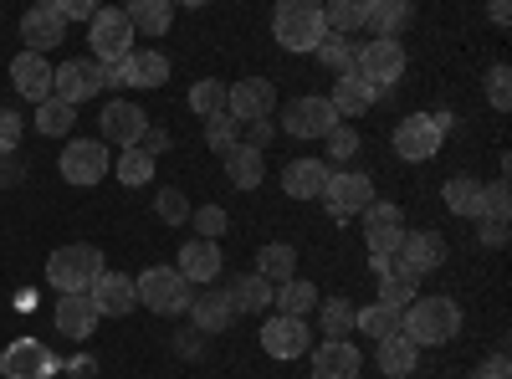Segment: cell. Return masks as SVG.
I'll use <instances>...</instances> for the list:
<instances>
[{
	"mask_svg": "<svg viewBox=\"0 0 512 379\" xmlns=\"http://www.w3.org/2000/svg\"><path fill=\"white\" fill-rule=\"evenodd\" d=\"M72 123H77V108H72V103H62V98L36 103V129L47 134V139H62V134H72Z\"/></svg>",
	"mask_w": 512,
	"mask_h": 379,
	"instance_id": "obj_37",
	"label": "cell"
},
{
	"mask_svg": "<svg viewBox=\"0 0 512 379\" xmlns=\"http://www.w3.org/2000/svg\"><path fill=\"white\" fill-rule=\"evenodd\" d=\"M441 200H446L451 216H466V221H482V216H487V205H482V180H472V175H451L446 190H441Z\"/></svg>",
	"mask_w": 512,
	"mask_h": 379,
	"instance_id": "obj_26",
	"label": "cell"
},
{
	"mask_svg": "<svg viewBox=\"0 0 512 379\" xmlns=\"http://www.w3.org/2000/svg\"><path fill=\"white\" fill-rule=\"evenodd\" d=\"M313 379H359V349L344 344H323L313 354Z\"/></svg>",
	"mask_w": 512,
	"mask_h": 379,
	"instance_id": "obj_27",
	"label": "cell"
},
{
	"mask_svg": "<svg viewBox=\"0 0 512 379\" xmlns=\"http://www.w3.org/2000/svg\"><path fill=\"white\" fill-rule=\"evenodd\" d=\"M272 36L287 52H318V41L328 36L323 6H313V0H282L277 16H272Z\"/></svg>",
	"mask_w": 512,
	"mask_h": 379,
	"instance_id": "obj_3",
	"label": "cell"
},
{
	"mask_svg": "<svg viewBox=\"0 0 512 379\" xmlns=\"http://www.w3.org/2000/svg\"><path fill=\"white\" fill-rule=\"evenodd\" d=\"M108 72H113V82H128V88H164L169 82V57L164 52H128Z\"/></svg>",
	"mask_w": 512,
	"mask_h": 379,
	"instance_id": "obj_20",
	"label": "cell"
},
{
	"mask_svg": "<svg viewBox=\"0 0 512 379\" xmlns=\"http://www.w3.org/2000/svg\"><path fill=\"white\" fill-rule=\"evenodd\" d=\"M410 21V6L405 0H369L364 6V26L374 31V41H395Z\"/></svg>",
	"mask_w": 512,
	"mask_h": 379,
	"instance_id": "obj_28",
	"label": "cell"
},
{
	"mask_svg": "<svg viewBox=\"0 0 512 379\" xmlns=\"http://www.w3.org/2000/svg\"><path fill=\"white\" fill-rule=\"evenodd\" d=\"M195 231H200V241H216L226 231V210L221 205H200L195 210Z\"/></svg>",
	"mask_w": 512,
	"mask_h": 379,
	"instance_id": "obj_48",
	"label": "cell"
},
{
	"mask_svg": "<svg viewBox=\"0 0 512 379\" xmlns=\"http://www.w3.org/2000/svg\"><path fill=\"white\" fill-rule=\"evenodd\" d=\"M323 144H328V159H323V164H344V159L359 154V129H354V123H338Z\"/></svg>",
	"mask_w": 512,
	"mask_h": 379,
	"instance_id": "obj_45",
	"label": "cell"
},
{
	"mask_svg": "<svg viewBox=\"0 0 512 379\" xmlns=\"http://www.w3.org/2000/svg\"><path fill=\"white\" fill-rule=\"evenodd\" d=\"M262 349L272 354V359H303L308 349H313V328H308V318H267L262 323Z\"/></svg>",
	"mask_w": 512,
	"mask_h": 379,
	"instance_id": "obj_15",
	"label": "cell"
},
{
	"mask_svg": "<svg viewBox=\"0 0 512 379\" xmlns=\"http://www.w3.org/2000/svg\"><path fill=\"white\" fill-rule=\"evenodd\" d=\"M226 292H231V308H236V313H262V308H272V292H277V287H272L267 277L246 272V277H236Z\"/></svg>",
	"mask_w": 512,
	"mask_h": 379,
	"instance_id": "obj_34",
	"label": "cell"
},
{
	"mask_svg": "<svg viewBox=\"0 0 512 379\" xmlns=\"http://www.w3.org/2000/svg\"><path fill=\"white\" fill-rule=\"evenodd\" d=\"M123 16H128V26H134V36L139 31L144 36H164L169 21H175V6H169V0H134V6H123Z\"/></svg>",
	"mask_w": 512,
	"mask_h": 379,
	"instance_id": "obj_32",
	"label": "cell"
},
{
	"mask_svg": "<svg viewBox=\"0 0 512 379\" xmlns=\"http://www.w3.org/2000/svg\"><path fill=\"white\" fill-rule=\"evenodd\" d=\"M379 303H384V308H395V313H405V308L415 303V277H405L400 267H395V272H384V277H379Z\"/></svg>",
	"mask_w": 512,
	"mask_h": 379,
	"instance_id": "obj_42",
	"label": "cell"
},
{
	"mask_svg": "<svg viewBox=\"0 0 512 379\" xmlns=\"http://www.w3.org/2000/svg\"><path fill=\"white\" fill-rule=\"evenodd\" d=\"M446 129H451V118H446V113H410V118L395 123V154L410 159V164L436 159L441 144H446Z\"/></svg>",
	"mask_w": 512,
	"mask_h": 379,
	"instance_id": "obj_5",
	"label": "cell"
},
{
	"mask_svg": "<svg viewBox=\"0 0 512 379\" xmlns=\"http://www.w3.org/2000/svg\"><path fill=\"white\" fill-rule=\"evenodd\" d=\"M482 205H487V216H507V210H512V190H507V180L482 185Z\"/></svg>",
	"mask_w": 512,
	"mask_h": 379,
	"instance_id": "obj_50",
	"label": "cell"
},
{
	"mask_svg": "<svg viewBox=\"0 0 512 379\" xmlns=\"http://www.w3.org/2000/svg\"><path fill=\"white\" fill-rule=\"evenodd\" d=\"M0 374L6 379H47V374H57V359H52L47 344L16 339V344H6V354H0Z\"/></svg>",
	"mask_w": 512,
	"mask_h": 379,
	"instance_id": "obj_17",
	"label": "cell"
},
{
	"mask_svg": "<svg viewBox=\"0 0 512 379\" xmlns=\"http://www.w3.org/2000/svg\"><path fill=\"white\" fill-rule=\"evenodd\" d=\"M400 236H405L400 205H390V200H374V205L364 210V241H369V257H390V262H395Z\"/></svg>",
	"mask_w": 512,
	"mask_h": 379,
	"instance_id": "obj_13",
	"label": "cell"
},
{
	"mask_svg": "<svg viewBox=\"0 0 512 379\" xmlns=\"http://www.w3.org/2000/svg\"><path fill=\"white\" fill-rule=\"evenodd\" d=\"M21 36H26V52H52V47H62L67 41V21H62V11L57 6H31L26 16H21Z\"/></svg>",
	"mask_w": 512,
	"mask_h": 379,
	"instance_id": "obj_19",
	"label": "cell"
},
{
	"mask_svg": "<svg viewBox=\"0 0 512 379\" xmlns=\"http://www.w3.org/2000/svg\"><path fill=\"white\" fill-rule=\"evenodd\" d=\"M256 277H267L272 287L292 282V277H297V251H292L287 241H272V246H262V251H256Z\"/></svg>",
	"mask_w": 512,
	"mask_h": 379,
	"instance_id": "obj_33",
	"label": "cell"
},
{
	"mask_svg": "<svg viewBox=\"0 0 512 379\" xmlns=\"http://www.w3.org/2000/svg\"><path fill=\"white\" fill-rule=\"evenodd\" d=\"M154 210H159V221H164V226L190 221V200H185L180 190H159V195H154Z\"/></svg>",
	"mask_w": 512,
	"mask_h": 379,
	"instance_id": "obj_46",
	"label": "cell"
},
{
	"mask_svg": "<svg viewBox=\"0 0 512 379\" xmlns=\"http://www.w3.org/2000/svg\"><path fill=\"white\" fill-rule=\"evenodd\" d=\"M57 328L67 333V339H88V333L98 328V308L88 303V292H77V298H62L57 303Z\"/></svg>",
	"mask_w": 512,
	"mask_h": 379,
	"instance_id": "obj_30",
	"label": "cell"
},
{
	"mask_svg": "<svg viewBox=\"0 0 512 379\" xmlns=\"http://www.w3.org/2000/svg\"><path fill=\"white\" fill-rule=\"evenodd\" d=\"M328 164L323 159H292L287 170H282V190L292 195V200H318L323 195V185H328Z\"/></svg>",
	"mask_w": 512,
	"mask_h": 379,
	"instance_id": "obj_24",
	"label": "cell"
},
{
	"mask_svg": "<svg viewBox=\"0 0 512 379\" xmlns=\"http://www.w3.org/2000/svg\"><path fill=\"white\" fill-rule=\"evenodd\" d=\"M21 180V159L16 154H0V185H16Z\"/></svg>",
	"mask_w": 512,
	"mask_h": 379,
	"instance_id": "obj_55",
	"label": "cell"
},
{
	"mask_svg": "<svg viewBox=\"0 0 512 379\" xmlns=\"http://www.w3.org/2000/svg\"><path fill=\"white\" fill-rule=\"evenodd\" d=\"M354 52H359V41H349V36H333V31L318 41V62H323L328 72H338V77L354 72Z\"/></svg>",
	"mask_w": 512,
	"mask_h": 379,
	"instance_id": "obj_38",
	"label": "cell"
},
{
	"mask_svg": "<svg viewBox=\"0 0 512 379\" xmlns=\"http://www.w3.org/2000/svg\"><path fill=\"white\" fill-rule=\"evenodd\" d=\"M492 21H497V26H507V21H512V11H507V0H492Z\"/></svg>",
	"mask_w": 512,
	"mask_h": 379,
	"instance_id": "obj_57",
	"label": "cell"
},
{
	"mask_svg": "<svg viewBox=\"0 0 512 379\" xmlns=\"http://www.w3.org/2000/svg\"><path fill=\"white\" fill-rule=\"evenodd\" d=\"M52 72H57V67H47V57H36V52H21V57L11 62L16 93L31 98V103H47V98H52Z\"/></svg>",
	"mask_w": 512,
	"mask_h": 379,
	"instance_id": "obj_21",
	"label": "cell"
},
{
	"mask_svg": "<svg viewBox=\"0 0 512 379\" xmlns=\"http://www.w3.org/2000/svg\"><path fill=\"white\" fill-rule=\"evenodd\" d=\"M108 144L103 139H72L67 149H62V159H57V170H62V180L67 185H98L103 175H108Z\"/></svg>",
	"mask_w": 512,
	"mask_h": 379,
	"instance_id": "obj_10",
	"label": "cell"
},
{
	"mask_svg": "<svg viewBox=\"0 0 512 379\" xmlns=\"http://www.w3.org/2000/svg\"><path fill=\"white\" fill-rule=\"evenodd\" d=\"M57 11H62V21H93L98 16L93 0H57Z\"/></svg>",
	"mask_w": 512,
	"mask_h": 379,
	"instance_id": "obj_52",
	"label": "cell"
},
{
	"mask_svg": "<svg viewBox=\"0 0 512 379\" xmlns=\"http://www.w3.org/2000/svg\"><path fill=\"white\" fill-rule=\"evenodd\" d=\"M354 318H359V308H354L349 298H328V303L318 308V328L328 333V344H344L349 333H354Z\"/></svg>",
	"mask_w": 512,
	"mask_h": 379,
	"instance_id": "obj_36",
	"label": "cell"
},
{
	"mask_svg": "<svg viewBox=\"0 0 512 379\" xmlns=\"http://www.w3.org/2000/svg\"><path fill=\"white\" fill-rule=\"evenodd\" d=\"M103 272V251L98 246H57L47 257V282L62 292V298H77V292H88Z\"/></svg>",
	"mask_w": 512,
	"mask_h": 379,
	"instance_id": "obj_2",
	"label": "cell"
},
{
	"mask_svg": "<svg viewBox=\"0 0 512 379\" xmlns=\"http://www.w3.org/2000/svg\"><path fill=\"white\" fill-rule=\"evenodd\" d=\"M236 134H241V123H236L231 113H216V118H205V144H210V149H216L221 159H226V154H231V149L241 144Z\"/></svg>",
	"mask_w": 512,
	"mask_h": 379,
	"instance_id": "obj_44",
	"label": "cell"
},
{
	"mask_svg": "<svg viewBox=\"0 0 512 379\" xmlns=\"http://www.w3.org/2000/svg\"><path fill=\"white\" fill-rule=\"evenodd\" d=\"M472 379H512V364H507V354H492L487 364H477V374Z\"/></svg>",
	"mask_w": 512,
	"mask_h": 379,
	"instance_id": "obj_53",
	"label": "cell"
},
{
	"mask_svg": "<svg viewBox=\"0 0 512 379\" xmlns=\"http://www.w3.org/2000/svg\"><path fill=\"white\" fill-rule=\"evenodd\" d=\"M88 41H93V62L98 67H118L128 52H134V26H128V16L123 11H103L98 6V16L88 21Z\"/></svg>",
	"mask_w": 512,
	"mask_h": 379,
	"instance_id": "obj_8",
	"label": "cell"
},
{
	"mask_svg": "<svg viewBox=\"0 0 512 379\" xmlns=\"http://www.w3.org/2000/svg\"><path fill=\"white\" fill-rule=\"evenodd\" d=\"M113 82V72L108 67H98L93 57H72V62H62L57 72H52V98H62V103H88V98H98L103 88Z\"/></svg>",
	"mask_w": 512,
	"mask_h": 379,
	"instance_id": "obj_7",
	"label": "cell"
},
{
	"mask_svg": "<svg viewBox=\"0 0 512 379\" xmlns=\"http://www.w3.org/2000/svg\"><path fill=\"white\" fill-rule=\"evenodd\" d=\"M98 129H103V144L139 149V139L149 134V113H144L139 103H108L103 118H98Z\"/></svg>",
	"mask_w": 512,
	"mask_h": 379,
	"instance_id": "obj_16",
	"label": "cell"
},
{
	"mask_svg": "<svg viewBox=\"0 0 512 379\" xmlns=\"http://www.w3.org/2000/svg\"><path fill=\"white\" fill-rule=\"evenodd\" d=\"M190 108H195V113H205V118L226 113V82H221V77L195 82V88H190Z\"/></svg>",
	"mask_w": 512,
	"mask_h": 379,
	"instance_id": "obj_43",
	"label": "cell"
},
{
	"mask_svg": "<svg viewBox=\"0 0 512 379\" xmlns=\"http://www.w3.org/2000/svg\"><path fill=\"white\" fill-rule=\"evenodd\" d=\"M226 175H231V185H236V190H256V185L267 180V159H262V149L236 144V149L226 154Z\"/></svg>",
	"mask_w": 512,
	"mask_h": 379,
	"instance_id": "obj_29",
	"label": "cell"
},
{
	"mask_svg": "<svg viewBox=\"0 0 512 379\" xmlns=\"http://www.w3.org/2000/svg\"><path fill=\"white\" fill-rule=\"evenodd\" d=\"M354 328L369 333V339L379 344V339H390V333H400V313H395V308H384V303H374V308H359Z\"/></svg>",
	"mask_w": 512,
	"mask_h": 379,
	"instance_id": "obj_41",
	"label": "cell"
},
{
	"mask_svg": "<svg viewBox=\"0 0 512 379\" xmlns=\"http://www.w3.org/2000/svg\"><path fill=\"white\" fill-rule=\"evenodd\" d=\"M134 298L149 308V313H159V318H175V313H190V282L175 272V267H149V272H139L134 277Z\"/></svg>",
	"mask_w": 512,
	"mask_h": 379,
	"instance_id": "obj_4",
	"label": "cell"
},
{
	"mask_svg": "<svg viewBox=\"0 0 512 379\" xmlns=\"http://www.w3.org/2000/svg\"><path fill=\"white\" fill-rule=\"evenodd\" d=\"M267 139H272V123H267V118H262V123H251L246 144H251V149H267Z\"/></svg>",
	"mask_w": 512,
	"mask_h": 379,
	"instance_id": "obj_56",
	"label": "cell"
},
{
	"mask_svg": "<svg viewBox=\"0 0 512 379\" xmlns=\"http://www.w3.org/2000/svg\"><path fill=\"white\" fill-rule=\"evenodd\" d=\"M354 72L369 82L374 93L395 88L400 72H405V47H400V41H364V47L354 52Z\"/></svg>",
	"mask_w": 512,
	"mask_h": 379,
	"instance_id": "obj_9",
	"label": "cell"
},
{
	"mask_svg": "<svg viewBox=\"0 0 512 379\" xmlns=\"http://www.w3.org/2000/svg\"><path fill=\"white\" fill-rule=\"evenodd\" d=\"M446 262V241L436 236V231H405L400 236V251H395V267L405 272V277H425V272H436Z\"/></svg>",
	"mask_w": 512,
	"mask_h": 379,
	"instance_id": "obj_14",
	"label": "cell"
},
{
	"mask_svg": "<svg viewBox=\"0 0 512 379\" xmlns=\"http://www.w3.org/2000/svg\"><path fill=\"white\" fill-rule=\"evenodd\" d=\"M139 149L154 159V154H164V149H169V134H164V129H149V134L139 139Z\"/></svg>",
	"mask_w": 512,
	"mask_h": 379,
	"instance_id": "obj_54",
	"label": "cell"
},
{
	"mask_svg": "<svg viewBox=\"0 0 512 379\" xmlns=\"http://www.w3.org/2000/svg\"><path fill=\"white\" fill-rule=\"evenodd\" d=\"M318 200L328 205L333 221H354V216H364V210L374 205V180L364 170H333Z\"/></svg>",
	"mask_w": 512,
	"mask_h": 379,
	"instance_id": "obj_6",
	"label": "cell"
},
{
	"mask_svg": "<svg viewBox=\"0 0 512 379\" xmlns=\"http://www.w3.org/2000/svg\"><path fill=\"white\" fill-rule=\"evenodd\" d=\"M16 144H21V113L0 108V154H16Z\"/></svg>",
	"mask_w": 512,
	"mask_h": 379,
	"instance_id": "obj_51",
	"label": "cell"
},
{
	"mask_svg": "<svg viewBox=\"0 0 512 379\" xmlns=\"http://www.w3.org/2000/svg\"><path fill=\"white\" fill-rule=\"evenodd\" d=\"M379 369L390 374V379H405V374H415V364H420V349L405 339V333H390V339H379Z\"/></svg>",
	"mask_w": 512,
	"mask_h": 379,
	"instance_id": "obj_31",
	"label": "cell"
},
{
	"mask_svg": "<svg viewBox=\"0 0 512 379\" xmlns=\"http://www.w3.org/2000/svg\"><path fill=\"white\" fill-rule=\"evenodd\" d=\"M374 98H379V93L369 88L359 72H344V77L333 82V93H328V108L338 113V123H344V118H364V113L374 108Z\"/></svg>",
	"mask_w": 512,
	"mask_h": 379,
	"instance_id": "obj_22",
	"label": "cell"
},
{
	"mask_svg": "<svg viewBox=\"0 0 512 379\" xmlns=\"http://www.w3.org/2000/svg\"><path fill=\"white\" fill-rule=\"evenodd\" d=\"M400 333L415 349H431V344H451L461 333V308L451 298H415L400 313Z\"/></svg>",
	"mask_w": 512,
	"mask_h": 379,
	"instance_id": "obj_1",
	"label": "cell"
},
{
	"mask_svg": "<svg viewBox=\"0 0 512 379\" xmlns=\"http://www.w3.org/2000/svg\"><path fill=\"white\" fill-rule=\"evenodd\" d=\"M364 6H369V0H333V6H323V26L333 36H349V31L364 26Z\"/></svg>",
	"mask_w": 512,
	"mask_h": 379,
	"instance_id": "obj_39",
	"label": "cell"
},
{
	"mask_svg": "<svg viewBox=\"0 0 512 379\" xmlns=\"http://www.w3.org/2000/svg\"><path fill=\"white\" fill-rule=\"evenodd\" d=\"M272 108H277V88H272L267 77L226 82V113L236 123H262V118H272Z\"/></svg>",
	"mask_w": 512,
	"mask_h": 379,
	"instance_id": "obj_11",
	"label": "cell"
},
{
	"mask_svg": "<svg viewBox=\"0 0 512 379\" xmlns=\"http://www.w3.org/2000/svg\"><path fill=\"white\" fill-rule=\"evenodd\" d=\"M477 246H507V216H482L477 221Z\"/></svg>",
	"mask_w": 512,
	"mask_h": 379,
	"instance_id": "obj_49",
	"label": "cell"
},
{
	"mask_svg": "<svg viewBox=\"0 0 512 379\" xmlns=\"http://www.w3.org/2000/svg\"><path fill=\"white\" fill-rule=\"evenodd\" d=\"M175 272H180L190 287H195V282H216V277H221V246H216V241H185Z\"/></svg>",
	"mask_w": 512,
	"mask_h": 379,
	"instance_id": "obj_25",
	"label": "cell"
},
{
	"mask_svg": "<svg viewBox=\"0 0 512 379\" xmlns=\"http://www.w3.org/2000/svg\"><path fill=\"white\" fill-rule=\"evenodd\" d=\"M282 129L292 139H328L338 129V113L328 108V98H292L282 108Z\"/></svg>",
	"mask_w": 512,
	"mask_h": 379,
	"instance_id": "obj_12",
	"label": "cell"
},
{
	"mask_svg": "<svg viewBox=\"0 0 512 379\" xmlns=\"http://www.w3.org/2000/svg\"><path fill=\"white\" fill-rule=\"evenodd\" d=\"M113 175H118L128 190H139V185H149V180H154V159H149L144 149H123V154H118V164H113Z\"/></svg>",
	"mask_w": 512,
	"mask_h": 379,
	"instance_id": "obj_40",
	"label": "cell"
},
{
	"mask_svg": "<svg viewBox=\"0 0 512 379\" xmlns=\"http://www.w3.org/2000/svg\"><path fill=\"white\" fill-rule=\"evenodd\" d=\"M88 303L98 308V318H123L128 308H139V298H134V277L128 272H98V282L88 287Z\"/></svg>",
	"mask_w": 512,
	"mask_h": 379,
	"instance_id": "obj_18",
	"label": "cell"
},
{
	"mask_svg": "<svg viewBox=\"0 0 512 379\" xmlns=\"http://www.w3.org/2000/svg\"><path fill=\"white\" fill-rule=\"evenodd\" d=\"M272 303H277L282 318H308V313L318 308V287L303 282V277H292V282H282V287L272 292Z\"/></svg>",
	"mask_w": 512,
	"mask_h": 379,
	"instance_id": "obj_35",
	"label": "cell"
},
{
	"mask_svg": "<svg viewBox=\"0 0 512 379\" xmlns=\"http://www.w3.org/2000/svg\"><path fill=\"white\" fill-rule=\"evenodd\" d=\"M487 98H492V108H497V113H507V108H512V72H507L502 62L487 72Z\"/></svg>",
	"mask_w": 512,
	"mask_h": 379,
	"instance_id": "obj_47",
	"label": "cell"
},
{
	"mask_svg": "<svg viewBox=\"0 0 512 379\" xmlns=\"http://www.w3.org/2000/svg\"><path fill=\"white\" fill-rule=\"evenodd\" d=\"M190 318L200 333H226L236 323V308H231V292L226 287H210L200 298H190Z\"/></svg>",
	"mask_w": 512,
	"mask_h": 379,
	"instance_id": "obj_23",
	"label": "cell"
}]
</instances>
